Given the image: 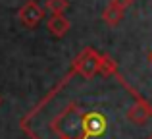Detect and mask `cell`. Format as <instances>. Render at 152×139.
Instances as JSON below:
<instances>
[{
  "instance_id": "1",
  "label": "cell",
  "mask_w": 152,
  "mask_h": 139,
  "mask_svg": "<svg viewBox=\"0 0 152 139\" xmlns=\"http://www.w3.org/2000/svg\"><path fill=\"white\" fill-rule=\"evenodd\" d=\"M98 60H100V54L94 49H85L77 58L73 60V71L79 74L81 77L91 79L96 75L98 71Z\"/></svg>"
},
{
  "instance_id": "2",
  "label": "cell",
  "mask_w": 152,
  "mask_h": 139,
  "mask_svg": "<svg viewBox=\"0 0 152 139\" xmlns=\"http://www.w3.org/2000/svg\"><path fill=\"white\" fill-rule=\"evenodd\" d=\"M42 18H45V8H42L37 0H27L18 10V19L27 29H35V27L42 21Z\"/></svg>"
},
{
  "instance_id": "3",
  "label": "cell",
  "mask_w": 152,
  "mask_h": 139,
  "mask_svg": "<svg viewBox=\"0 0 152 139\" xmlns=\"http://www.w3.org/2000/svg\"><path fill=\"white\" fill-rule=\"evenodd\" d=\"M133 0H110L106 6V10L102 12V21L110 27H115L123 19L127 8H131Z\"/></svg>"
},
{
  "instance_id": "4",
  "label": "cell",
  "mask_w": 152,
  "mask_h": 139,
  "mask_svg": "<svg viewBox=\"0 0 152 139\" xmlns=\"http://www.w3.org/2000/svg\"><path fill=\"white\" fill-rule=\"evenodd\" d=\"M81 128L83 133L89 137H96L106 129V118L98 112H83L81 114Z\"/></svg>"
},
{
  "instance_id": "5",
  "label": "cell",
  "mask_w": 152,
  "mask_h": 139,
  "mask_svg": "<svg viewBox=\"0 0 152 139\" xmlns=\"http://www.w3.org/2000/svg\"><path fill=\"white\" fill-rule=\"evenodd\" d=\"M150 116H152V106L142 99H137V102L133 106H129L125 112V118L135 126H145L150 120Z\"/></svg>"
},
{
  "instance_id": "6",
  "label": "cell",
  "mask_w": 152,
  "mask_h": 139,
  "mask_svg": "<svg viewBox=\"0 0 152 139\" xmlns=\"http://www.w3.org/2000/svg\"><path fill=\"white\" fill-rule=\"evenodd\" d=\"M46 29L50 31L52 37L56 39H64L71 29V21L66 18L64 14H56V15H50L48 21H46Z\"/></svg>"
},
{
  "instance_id": "7",
  "label": "cell",
  "mask_w": 152,
  "mask_h": 139,
  "mask_svg": "<svg viewBox=\"0 0 152 139\" xmlns=\"http://www.w3.org/2000/svg\"><path fill=\"white\" fill-rule=\"evenodd\" d=\"M98 75L102 77H112V75L118 74V64L112 60L108 54H100V60H98Z\"/></svg>"
},
{
  "instance_id": "8",
  "label": "cell",
  "mask_w": 152,
  "mask_h": 139,
  "mask_svg": "<svg viewBox=\"0 0 152 139\" xmlns=\"http://www.w3.org/2000/svg\"><path fill=\"white\" fill-rule=\"evenodd\" d=\"M67 8H69V0H46V4H45V10L50 12L52 15L64 14Z\"/></svg>"
},
{
  "instance_id": "9",
  "label": "cell",
  "mask_w": 152,
  "mask_h": 139,
  "mask_svg": "<svg viewBox=\"0 0 152 139\" xmlns=\"http://www.w3.org/2000/svg\"><path fill=\"white\" fill-rule=\"evenodd\" d=\"M148 62H150V64H152V50H150V52H148Z\"/></svg>"
},
{
  "instance_id": "10",
  "label": "cell",
  "mask_w": 152,
  "mask_h": 139,
  "mask_svg": "<svg viewBox=\"0 0 152 139\" xmlns=\"http://www.w3.org/2000/svg\"><path fill=\"white\" fill-rule=\"evenodd\" d=\"M0 104H2V97H0Z\"/></svg>"
},
{
  "instance_id": "11",
  "label": "cell",
  "mask_w": 152,
  "mask_h": 139,
  "mask_svg": "<svg viewBox=\"0 0 152 139\" xmlns=\"http://www.w3.org/2000/svg\"><path fill=\"white\" fill-rule=\"evenodd\" d=\"M64 139H69V137H64Z\"/></svg>"
}]
</instances>
